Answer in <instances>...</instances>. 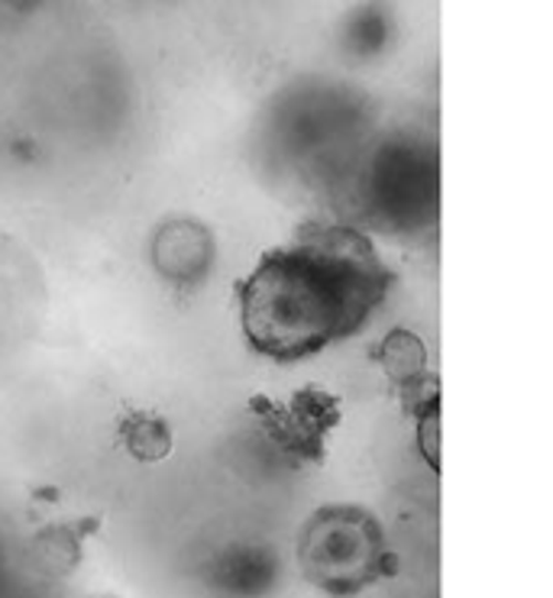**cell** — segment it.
<instances>
[{
    "label": "cell",
    "instance_id": "obj_1",
    "mask_svg": "<svg viewBox=\"0 0 553 598\" xmlns=\"http://www.w3.org/2000/svg\"><path fill=\"white\" fill-rule=\"evenodd\" d=\"M392 289L395 272L362 230L317 224L252 265L237 285V317L256 356L304 362L362 334Z\"/></svg>",
    "mask_w": 553,
    "mask_h": 598
},
{
    "label": "cell",
    "instance_id": "obj_2",
    "mask_svg": "<svg viewBox=\"0 0 553 598\" xmlns=\"http://www.w3.org/2000/svg\"><path fill=\"white\" fill-rule=\"evenodd\" d=\"M304 573L334 596H350L379 579L386 563L376 518L350 504H330L311 518L302 541Z\"/></svg>",
    "mask_w": 553,
    "mask_h": 598
},
{
    "label": "cell",
    "instance_id": "obj_3",
    "mask_svg": "<svg viewBox=\"0 0 553 598\" xmlns=\"http://www.w3.org/2000/svg\"><path fill=\"white\" fill-rule=\"evenodd\" d=\"M204 237L202 227L195 224H172V227H162L159 240H155V265L159 272H165L169 279H202L207 262H210V247H202V250H192V243H198Z\"/></svg>",
    "mask_w": 553,
    "mask_h": 598
},
{
    "label": "cell",
    "instance_id": "obj_4",
    "mask_svg": "<svg viewBox=\"0 0 553 598\" xmlns=\"http://www.w3.org/2000/svg\"><path fill=\"white\" fill-rule=\"evenodd\" d=\"M123 437L137 459H162L169 453V427L147 414H133V421L123 424Z\"/></svg>",
    "mask_w": 553,
    "mask_h": 598
}]
</instances>
